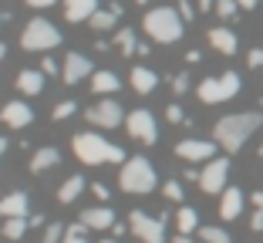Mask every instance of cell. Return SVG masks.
<instances>
[{
  "instance_id": "cell-15",
  "label": "cell",
  "mask_w": 263,
  "mask_h": 243,
  "mask_svg": "<svg viewBox=\"0 0 263 243\" xmlns=\"http://www.w3.org/2000/svg\"><path fill=\"white\" fill-rule=\"evenodd\" d=\"M81 223H85L88 230H111L115 227V213H111L108 206H91V210L81 213Z\"/></svg>"
},
{
  "instance_id": "cell-28",
  "label": "cell",
  "mask_w": 263,
  "mask_h": 243,
  "mask_svg": "<svg viewBox=\"0 0 263 243\" xmlns=\"http://www.w3.org/2000/svg\"><path fill=\"white\" fill-rule=\"evenodd\" d=\"M199 240H202V243H233L230 233H226L223 227H202V230H199Z\"/></svg>"
},
{
  "instance_id": "cell-35",
  "label": "cell",
  "mask_w": 263,
  "mask_h": 243,
  "mask_svg": "<svg viewBox=\"0 0 263 243\" xmlns=\"http://www.w3.org/2000/svg\"><path fill=\"white\" fill-rule=\"evenodd\" d=\"M172 91H176V95H186V91H189V74H186V71L172 78Z\"/></svg>"
},
{
  "instance_id": "cell-9",
  "label": "cell",
  "mask_w": 263,
  "mask_h": 243,
  "mask_svg": "<svg viewBox=\"0 0 263 243\" xmlns=\"http://www.w3.org/2000/svg\"><path fill=\"white\" fill-rule=\"evenodd\" d=\"M226 179H230V159H209L199 173V189L206 196H216L226 189Z\"/></svg>"
},
{
  "instance_id": "cell-10",
  "label": "cell",
  "mask_w": 263,
  "mask_h": 243,
  "mask_svg": "<svg viewBox=\"0 0 263 243\" xmlns=\"http://www.w3.org/2000/svg\"><path fill=\"white\" fill-rule=\"evenodd\" d=\"M88 125H98V128H118L125 122L122 115V105L115 102V98H101L98 105H91V108L85 111Z\"/></svg>"
},
{
  "instance_id": "cell-27",
  "label": "cell",
  "mask_w": 263,
  "mask_h": 243,
  "mask_svg": "<svg viewBox=\"0 0 263 243\" xmlns=\"http://www.w3.org/2000/svg\"><path fill=\"white\" fill-rule=\"evenodd\" d=\"M176 227H179V233H193V230L199 227V213H196L193 206H182V210L176 213Z\"/></svg>"
},
{
  "instance_id": "cell-25",
  "label": "cell",
  "mask_w": 263,
  "mask_h": 243,
  "mask_svg": "<svg viewBox=\"0 0 263 243\" xmlns=\"http://www.w3.org/2000/svg\"><path fill=\"white\" fill-rule=\"evenodd\" d=\"M115 51L122 58H132L135 51H139V38H135V31H132V27H122V31L115 34Z\"/></svg>"
},
{
  "instance_id": "cell-51",
  "label": "cell",
  "mask_w": 263,
  "mask_h": 243,
  "mask_svg": "<svg viewBox=\"0 0 263 243\" xmlns=\"http://www.w3.org/2000/svg\"><path fill=\"white\" fill-rule=\"evenodd\" d=\"M0 21H4V14H0Z\"/></svg>"
},
{
  "instance_id": "cell-24",
  "label": "cell",
  "mask_w": 263,
  "mask_h": 243,
  "mask_svg": "<svg viewBox=\"0 0 263 243\" xmlns=\"http://www.w3.org/2000/svg\"><path fill=\"white\" fill-rule=\"evenodd\" d=\"M81 193H85V176H71V179L64 182L61 189H58V203L68 206V203H74Z\"/></svg>"
},
{
  "instance_id": "cell-48",
  "label": "cell",
  "mask_w": 263,
  "mask_h": 243,
  "mask_svg": "<svg viewBox=\"0 0 263 243\" xmlns=\"http://www.w3.org/2000/svg\"><path fill=\"white\" fill-rule=\"evenodd\" d=\"M101 243H115V240H101Z\"/></svg>"
},
{
  "instance_id": "cell-47",
  "label": "cell",
  "mask_w": 263,
  "mask_h": 243,
  "mask_svg": "<svg viewBox=\"0 0 263 243\" xmlns=\"http://www.w3.org/2000/svg\"><path fill=\"white\" fill-rule=\"evenodd\" d=\"M4 51H7V47H4V44H0V58H4Z\"/></svg>"
},
{
  "instance_id": "cell-14",
  "label": "cell",
  "mask_w": 263,
  "mask_h": 243,
  "mask_svg": "<svg viewBox=\"0 0 263 243\" xmlns=\"http://www.w3.org/2000/svg\"><path fill=\"white\" fill-rule=\"evenodd\" d=\"M243 203H247V199H243V189L240 186H226L223 199H219V216H223V220H236V216L243 213Z\"/></svg>"
},
{
  "instance_id": "cell-20",
  "label": "cell",
  "mask_w": 263,
  "mask_h": 243,
  "mask_svg": "<svg viewBox=\"0 0 263 243\" xmlns=\"http://www.w3.org/2000/svg\"><path fill=\"white\" fill-rule=\"evenodd\" d=\"M118 88H122V81H118L115 71H95L91 74V91L95 95H115Z\"/></svg>"
},
{
  "instance_id": "cell-32",
  "label": "cell",
  "mask_w": 263,
  "mask_h": 243,
  "mask_svg": "<svg viewBox=\"0 0 263 243\" xmlns=\"http://www.w3.org/2000/svg\"><path fill=\"white\" fill-rule=\"evenodd\" d=\"M162 193H165V199H172V203H182V182L169 179V182L162 186Z\"/></svg>"
},
{
  "instance_id": "cell-23",
  "label": "cell",
  "mask_w": 263,
  "mask_h": 243,
  "mask_svg": "<svg viewBox=\"0 0 263 243\" xmlns=\"http://www.w3.org/2000/svg\"><path fill=\"white\" fill-rule=\"evenodd\" d=\"M118 17H122V7H118V4H111L108 10H95V14H91V21H88V24H91L95 31H111Z\"/></svg>"
},
{
  "instance_id": "cell-41",
  "label": "cell",
  "mask_w": 263,
  "mask_h": 243,
  "mask_svg": "<svg viewBox=\"0 0 263 243\" xmlns=\"http://www.w3.org/2000/svg\"><path fill=\"white\" fill-rule=\"evenodd\" d=\"M24 4H27V7H34V10H44V7H51L54 0H24Z\"/></svg>"
},
{
  "instance_id": "cell-11",
  "label": "cell",
  "mask_w": 263,
  "mask_h": 243,
  "mask_svg": "<svg viewBox=\"0 0 263 243\" xmlns=\"http://www.w3.org/2000/svg\"><path fill=\"white\" fill-rule=\"evenodd\" d=\"M176 156L182 162H209V159H216V139H182L176 145Z\"/></svg>"
},
{
  "instance_id": "cell-16",
  "label": "cell",
  "mask_w": 263,
  "mask_h": 243,
  "mask_svg": "<svg viewBox=\"0 0 263 243\" xmlns=\"http://www.w3.org/2000/svg\"><path fill=\"white\" fill-rule=\"evenodd\" d=\"M128 81H132V88H135L139 95H152L155 88H159V74H155V71H148V68H142V64H135V68H132Z\"/></svg>"
},
{
  "instance_id": "cell-33",
  "label": "cell",
  "mask_w": 263,
  "mask_h": 243,
  "mask_svg": "<svg viewBox=\"0 0 263 243\" xmlns=\"http://www.w3.org/2000/svg\"><path fill=\"white\" fill-rule=\"evenodd\" d=\"M165 118H169L172 125H189V118L182 115V108H179V105H169V108H165Z\"/></svg>"
},
{
  "instance_id": "cell-44",
  "label": "cell",
  "mask_w": 263,
  "mask_h": 243,
  "mask_svg": "<svg viewBox=\"0 0 263 243\" xmlns=\"http://www.w3.org/2000/svg\"><path fill=\"white\" fill-rule=\"evenodd\" d=\"M236 4H240V7H243V10H253V7H256V4H260V0H236Z\"/></svg>"
},
{
  "instance_id": "cell-38",
  "label": "cell",
  "mask_w": 263,
  "mask_h": 243,
  "mask_svg": "<svg viewBox=\"0 0 263 243\" xmlns=\"http://www.w3.org/2000/svg\"><path fill=\"white\" fill-rule=\"evenodd\" d=\"M88 189H91V193H95V196H98V199H101V203H105V199H108V196H111V189H108V186H105V182H91V186H88Z\"/></svg>"
},
{
  "instance_id": "cell-37",
  "label": "cell",
  "mask_w": 263,
  "mask_h": 243,
  "mask_svg": "<svg viewBox=\"0 0 263 243\" xmlns=\"http://www.w3.org/2000/svg\"><path fill=\"white\" fill-rule=\"evenodd\" d=\"M247 64H250V68H263V47H253V51H250Z\"/></svg>"
},
{
  "instance_id": "cell-4",
  "label": "cell",
  "mask_w": 263,
  "mask_h": 243,
  "mask_svg": "<svg viewBox=\"0 0 263 243\" xmlns=\"http://www.w3.org/2000/svg\"><path fill=\"white\" fill-rule=\"evenodd\" d=\"M155 169H152V162L148 159H142V156H132V159H125L122 162V173H118V186L125 189V193H135V196H145V193H152L155 189Z\"/></svg>"
},
{
  "instance_id": "cell-30",
  "label": "cell",
  "mask_w": 263,
  "mask_h": 243,
  "mask_svg": "<svg viewBox=\"0 0 263 243\" xmlns=\"http://www.w3.org/2000/svg\"><path fill=\"white\" fill-rule=\"evenodd\" d=\"M74 108H78V105L71 102V98H68V102H58V105H54V111H51V118H54V122H64V118L74 115Z\"/></svg>"
},
{
  "instance_id": "cell-5",
  "label": "cell",
  "mask_w": 263,
  "mask_h": 243,
  "mask_svg": "<svg viewBox=\"0 0 263 243\" xmlns=\"http://www.w3.org/2000/svg\"><path fill=\"white\" fill-rule=\"evenodd\" d=\"M240 88H243L240 74H236V71H226V74L199 81L196 95H199V102H206V105H219V102H230L233 95H240Z\"/></svg>"
},
{
  "instance_id": "cell-40",
  "label": "cell",
  "mask_w": 263,
  "mask_h": 243,
  "mask_svg": "<svg viewBox=\"0 0 263 243\" xmlns=\"http://www.w3.org/2000/svg\"><path fill=\"white\" fill-rule=\"evenodd\" d=\"M250 230H253V233H260V230H263V213H260V210L253 213V220H250Z\"/></svg>"
},
{
  "instance_id": "cell-39",
  "label": "cell",
  "mask_w": 263,
  "mask_h": 243,
  "mask_svg": "<svg viewBox=\"0 0 263 243\" xmlns=\"http://www.w3.org/2000/svg\"><path fill=\"white\" fill-rule=\"evenodd\" d=\"M41 71H44V74H58L61 68H58V61H54L51 54H44V61H41Z\"/></svg>"
},
{
  "instance_id": "cell-6",
  "label": "cell",
  "mask_w": 263,
  "mask_h": 243,
  "mask_svg": "<svg viewBox=\"0 0 263 243\" xmlns=\"http://www.w3.org/2000/svg\"><path fill=\"white\" fill-rule=\"evenodd\" d=\"M58 44H61V31H58L51 21H44V17L27 21V27H24V34H21L24 51H51V47H58Z\"/></svg>"
},
{
  "instance_id": "cell-21",
  "label": "cell",
  "mask_w": 263,
  "mask_h": 243,
  "mask_svg": "<svg viewBox=\"0 0 263 243\" xmlns=\"http://www.w3.org/2000/svg\"><path fill=\"white\" fill-rule=\"evenodd\" d=\"M61 162V152L54 149V145H44V149H37L31 156V173H47L51 165Z\"/></svg>"
},
{
  "instance_id": "cell-49",
  "label": "cell",
  "mask_w": 263,
  "mask_h": 243,
  "mask_svg": "<svg viewBox=\"0 0 263 243\" xmlns=\"http://www.w3.org/2000/svg\"><path fill=\"white\" fill-rule=\"evenodd\" d=\"M139 4H148V0H139Z\"/></svg>"
},
{
  "instance_id": "cell-19",
  "label": "cell",
  "mask_w": 263,
  "mask_h": 243,
  "mask_svg": "<svg viewBox=\"0 0 263 243\" xmlns=\"http://www.w3.org/2000/svg\"><path fill=\"white\" fill-rule=\"evenodd\" d=\"M27 193H10V196L0 199V216L7 220V216H27Z\"/></svg>"
},
{
  "instance_id": "cell-43",
  "label": "cell",
  "mask_w": 263,
  "mask_h": 243,
  "mask_svg": "<svg viewBox=\"0 0 263 243\" xmlns=\"http://www.w3.org/2000/svg\"><path fill=\"white\" fill-rule=\"evenodd\" d=\"M199 58H202L199 51H186V61H189V64H199Z\"/></svg>"
},
{
  "instance_id": "cell-42",
  "label": "cell",
  "mask_w": 263,
  "mask_h": 243,
  "mask_svg": "<svg viewBox=\"0 0 263 243\" xmlns=\"http://www.w3.org/2000/svg\"><path fill=\"white\" fill-rule=\"evenodd\" d=\"M196 7L199 10H216V0H196Z\"/></svg>"
},
{
  "instance_id": "cell-36",
  "label": "cell",
  "mask_w": 263,
  "mask_h": 243,
  "mask_svg": "<svg viewBox=\"0 0 263 243\" xmlns=\"http://www.w3.org/2000/svg\"><path fill=\"white\" fill-rule=\"evenodd\" d=\"M64 236V230H61V223H51V227L44 230V243H58Z\"/></svg>"
},
{
  "instance_id": "cell-13",
  "label": "cell",
  "mask_w": 263,
  "mask_h": 243,
  "mask_svg": "<svg viewBox=\"0 0 263 243\" xmlns=\"http://www.w3.org/2000/svg\"><path fill=\"white\" fill-rule=\"evenodd\" d=\"M0 122L10 128H27L34 122V108L27 102H7L0 108Z\"/></svg>"
},
{
  "instance_id": "cell-7",
  "label": "cell",
  "mask_w": 263,
  "mask_h": 243,
  "mask_svg": "<svg viewBox=\"0 0 263 243\" xmlns=\"http://www.w3.org/2000/svg\"><path fill=\"white\" fill-rule=\"evenodd\" d=\"M125 128H128V135L135 142H142V145H155V142H159V125H155V118H152V111H148V108L128 111Z\"/></svg>"
},
{
  "instance_id": "cell-1",
  "label": "cell",
  "mask_w": 263,
  "mask_h": 243,
  "mask_svg": "<svg viewBox=\"0 0 263 243\" xmlns=\"http://www.w3.org/2000/svg\"><path fill=\"white\" fill-rule=\"evenodd\" d=\"M263 125V115L260 111H236V115H223L213 125V139H216L219 149L226 152H240L247 145V139Z\"/></svg>"
},
{
  "instance_id": "cell-46",
  "label": "cell",
  "mask_w": 263,
  "mask_h": 243,
  "mask_svg": "<svg viewBox=\"0 0 263 243\" xmlns=\"http://www.w3.org/2000/svg\"><path fill=\"white\" fill-rule=\"evenodd\" d=\"M4 152H7V139H0V159H4Z\"/></svg>"
},
{
  "instance_id": "cell-12",
  "label": "cell",
  "mask_w": 263,
  "mask_h": 243,
  "mask_svg": "<svg viewBox=\"0 0 263 243\" xmlns=\"http://www.w3.org/2000/svg\"><path fill=\"white\" fill-rule=\"evenodd\" d=\"M88 74H95V71H91V61H88L81 51H71V54H64V64H61L64 85H78V81H85Z\"/></svg>"
},
{
  "instance_id": "cell-2",
  "label": "cell",
  "mask_w": 263,
  "mask_h": 243,
  "mask_svg": "<svg viewBox=\"0 0 263 243\" xmlns=\"http://www.w3.org/2000/svg\"><path fill=\"white\" fill-rule=\"evenodd\" d=\"M71 149H74V156L81 159L85 165L125 162V149L111 145V142L105 139V135H95V132H81V135H74V142H71Z\"/></svg>"
},
{
  "instance_id": "cell-3",
  "label": "cell",
  "mask_w": 263,
  "mask_h": 243,
  "mask_svg": "<svg viewBox=\"0 0 263 243\" xmlns=\"http://www.w3.org/2000/svg\"><path fill=\"white\" fill-rule=\"evenodd\" d=\"M142 27H145V34L155 41V44H176L182 34H186V21L179 17L176 7H155L145 14V21H142Z\"/></svg>"
},
{
  "instance_id": "cell-18",
  "label": "cell",
  "mask_w": 263,
  "mask_h": 243,
  "mask_svg": "<svg viewBox=\"0 0 263 243\" xmlns=\"http://www.w3.org/2000/svg\"><path fill=\"white\" fill-rule=\"evenodd\" d=\"M209 44L216 47L219 54H236V34L230 31V27H209Z\"/></svg>"
},
{
  "instance_id": "cell-31",
  "label": "cell",
  "mask_w": 263,
  "mask_h": 243,
  "mask_svg": "<svg viewBox=\"0 0 263 243\" xmlns=\"http://www.w3.org/2000/svg\"><path fill=\"white\" fill-rule=\"evenodd\" d=\"M236 0H216V14L223 17V21H230V17H236Z\"/></svg>"
},
{
  "instance_id": "cell-34",
  "label": "cell",
  "mask_w": 263,
  "mask_h": 243,
  "mask_svg": "<svg viewBox=\"0 0 263 243\" xmlns=\"http://www.w3.org/2000/svg\"><path fill=\"white\" fill-rule=\"evenodd\" d=\"M176 10H179V17H182V21H193V17H196V10H199V7H193V0H179V4H176Z\"/></svg>"
},
{
  "instance_id": "cell-17",
  "label": "cell",
  "mask_w": 263,
  "mask_h": 243,
  "mask_svg": "<svg viewBox=\"0 0 263 243\" xmlns=\"http://www.w3.org/2000/svg\"><path fill=\"white\" fill-rule=\"evenodd\" d=\"M95 10H98V0H64V17H68L71 24L91 21Z\"/></svg>"
},
{
  "instance_id": "cell-22",
  "label": "cell",
  "mask_w": 263,
  "mask_h": 243,
  "mask_svg": "<svg viewBox=\"0 0 263 243\" xmlns=\"http://www.w3.org/2000/svg\"><path fill=\"white\" fill-rule=\"evenodd\" d=\"M17 88H21L24 95H41V91H44V71L24 68L21 74H17Z\"/></svg>"
},
{
  "instance_id": "cell-26",
  "label": "cell",
  "mask_w": 263,
  "mask_h": 243,
  "mask_svg": "<svg viewBox=\"0 0 263 243\" xmlns=\"http://www.w3.org/2000/svg\"><path fill=\"white\" fill-rule=\"evenodd\" d=\"M27 227H31V216H7L4 220V236L7 240H21L27 233Z\"/></svg>"
},
{
  "instance_id": "cell-29",
  "label": "cell",
  "mask_w": 263,
  "mask_h": 243,
  "mask_svg": "<svg viewBox=\"0 0 263 243\" xmlns=\"http://www.w3.org/2000/svg\"><path fill=\"white\" fill-rule=\"evenodd\" d=\"M85 223H74V227H68L64 230V243H88V236H85Z\"/></svg>"
},
{
  "instance_id": "cell-50",
  "label": "cell",
  "mask_w": 263,
  "mask_h": 243,
  "mask_svg": "<svg viewBox=\"0 0 263 243\" xmlns=\"http://www.w3.org/2000/svg\"><path fill=\"white\" fill-rule=\"evenodd\" d=\"M260 156H263V145H260Z\"/></svg>"
},
{
  "instance_id": "cell-8",
  "label": "cell",
  "mask_w": 263,
  "mask_h": 243,
  "mask_svg": "<svg viewBox=\"0 0 263 243\" xmlns=\"http://www.w3.org/2000/svg\"><path fill=\"white\" fill-rule=\"evenodd\" d=\"M128 230L139 236L142 243H165V223L148 216V213H142V210L128 213Z\"/></svg>"
},
{
  "instance_id": "cell-45",
  "label": "cell",
  "mask_w": 263,
  "mask_h": 243,
  "mask_svg": "<svg viewBox=\"0 0 263 243\" xmlns=\"http://www.w3.org/2000/svg\"><path fill=\"white\" fill-rule=\"evenodd\" d=\"M250 199H253V206H256V210L263 213V193H253V196H250Z\"/></svg>"
}]
</instances>
